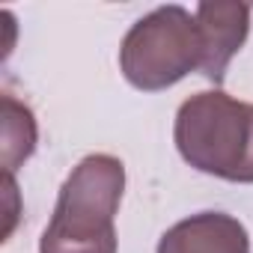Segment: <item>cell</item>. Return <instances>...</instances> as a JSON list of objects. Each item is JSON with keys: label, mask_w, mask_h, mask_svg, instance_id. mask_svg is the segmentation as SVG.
I'll return each mask as SVG.
<instances>
[{"label": "cell", "mask_w": 253, "mask_h": 253, "mask_svg": "<svg viewBox=\"0 0 253 253\" xmlns=\"http://www.w3.org/2000/svg\"><path fill=\"white\" fill-rule=\"evenodd\" d=\"M39 128L36 116L27 104H21L15 95H3V170L6 176H15V170L36 152Z\"/></svg>", "instance_id": "6"}, {"label": "cell", "mask_w": 253, "mask_h": 253, "mask_svg": "<svg viewBox=\"0 0 253 253\" xmlns=\"http://www.w3.org/2000/svg\"><path fill=\"white\" fill-rule=\"evenodd\" d=\"M203 36L185 6H158L137 18L119 45V72L140 92H161L203 72Z\"/></svg>", "instance_id": "3"}, {"label": "cell", "mask_w": 253, "mask_h": 253, "mask_svg": "<svg viewBox=\"0 0 253 253\" xmlns=\"http://www.w3.org/2000/svg\"><path fill=\"white\" fill-rule=\"evenodd\" d=\"M173 140L194 170L253 185V104L209 89L185 98L176 110Z\"/></svg>", "instance_id": "2"}, {"label": "cell", "mask_w": 253, "mask_h": 253, "mask_svg": "<svg viewBox=\"0 0 253 253\" xmlns=\"http://www.w3.org/2000/svg\"><path fill=\"white\" fill-rule=\"evenodd\" d=\"M125 191L119 158L95 152L72 167L54 214L39 238V253H116V211Z\"/></svg>", "instance_id": "1"}, {"label": "cell", "mask_w": 253, "mask_h": 253, "mask_svg": "<svg viewBox=\"0 0 253 253\" xmlns=\"http://www.w3.org/2000/svg\"><path fill=\"white\" fill-rule=\"evenodd\" d=\"M158 253H250V235L244 223L223 211H200L173 223Z\"/></svg>", "instance_id": "5"}, {"label": "cell", "mask_w": 253, "mask_h": 253, "mask_svg": "<svg viewBox=\"0 0 253 253\" xmlns=\"http://www.w3.org/2000/svg\"><path fill=\"white\" fill-rule=\"evenodd\" d=\"M200 36H203V75L214 84H223L229 60L238 54V48L247 42L250 33V6L244 3H200L194 9Z\"/></svg>", "instance_id": "4"}]
</instances>
